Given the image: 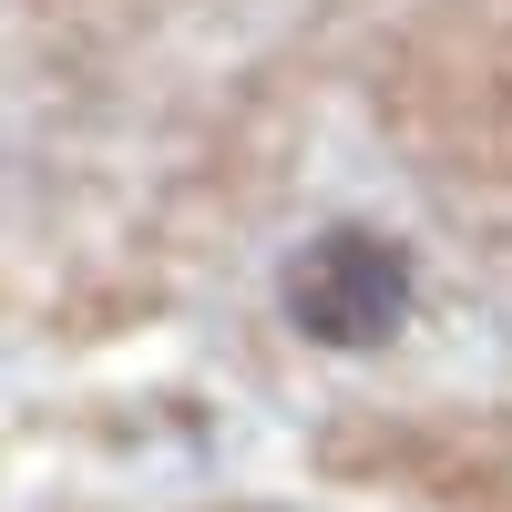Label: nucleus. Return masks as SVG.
<instances>
[{
  "label": "nucleus",
  "instance_id": "obj_1",
  "mask_svg": "<svg viewBox=\"0 0 512 512\" xmlns=\"http://www.w3.org/2000/svg\"><path fill=\"white\" fill-rule=\"evenodd\" d=\"M410 246L400 236H379V226H328L287 256V277H277V308L287 328L308 338V349H338V359H359V349H390V338L410 328Z\"/></svg>",
  "mask_w": 512,
  "mask_h": 512
}]
</instances>
